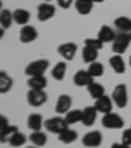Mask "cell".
I'll use <instances>...</instances> for the list:
<instances>
[{"instance_id":"5b68a950","label":"cell","mask_w":131,"mask_h":148,"mask_svg":"<svg viewBox=\"0 0 131 148\" xmlns=\"http://www.w3.org/2000/svg\"><path fill=\"white\" fill-rule=\"evenodd\" d=\"M26 98H28L29 105L38 108L47 102V93L45 92V89H29Z\"/></svg>"},{"instance_id":"d6a6232c","label":"cell","mask_w":131,"mask_h":148,"mask_svg":"<svg viewBox=\"0 0 131 148\" xmlns=\"http://www.w3.org/2000/svg\"><path fill=\"white\" fill-rule=\"evenodd\" d=\"M84 46H88V47L96 49V50H101L104 47V42L100 38H86L84 41Z\"/></svg>"},{"instance_id":"f1b7e54d","label":"cell","mask_w":131,"mask_h":148,"mask_svg":"<svg viewBox=\"0 0 131 148\" xmlns=\"http://www.w3.org/2000/svg\"><path fill=\"white\" fill-rule=\"evenodd\" d=\"M25 143H26V136L23 134V132H20L19 130H17L16 132H13L8 139V144L11 145V147H14V148L23 147Z\"/></svg>"},{"instance_id":"83f0119b","label":"cell","mask_w":131,"mask_h":148,"mask_svg":"<svg viewBox=\"0 0 131 148\" xmlns=\"http://www.w3.org/2000/svg\"><path fill=\"white\" fill-rule=\"evenodd\" d=\"M78 132L75 131V130H71V129H67V130H64L62 134L58 135V139L59 142L64 143V144H71V143L76 142L78 140Z\"/></svg>"},{"instance_id":"603a6c76","label":"cell","mask_w":131,"mask_h":148,"mask_svg":"<svg viewBox=\"0 0 131 148\" xmlns=\"http://www.w3.org/2000/svg\"><path fill=\"white\" fill-rule=\"evenodd\" d=\"M114 25L121 33H130L131 32V18L127 16H119L114 20Z\"/></svg>"},{"instance_id":"44dd1931","label":"cell","mask_w":131,"mask_h":148,"mask_svg":"<svg viewBox=\"0 0 131 148\" xmlns=\"http://www.w3.org/2000/svg\"><path fill=\"white\" fill-rule=\"evenodd\" d=\"M28 87L30 89H45L47 87V79L43 75L41 76H32L28 79Z\"/></svg>"},{"instance_id":"ffe728a7","label":"cell","mask_w":131,"mask_h":148,"mask_svg":"<svg viewBox=\"0 0 131 148\" xmlns=\"http://www.w3.org/2000/svg\"><path fill=\"white\" fill-rule=\"evenodd\" d=\"M45 126V122L42 119L41 114H37V113H33L28 117V127L32 130V131H41V129Z\"/></svg>"},{"instance_id":"d590c367","label":"cell","mask_w":131,"mask_h":148,"mask_svg":"<svg viewBox=\"0 0 131 148\" xmlns=\"http://www.w3.org/2000/svg\"><path fill=\"white\" fill-rule=\"evenodd\" d=\"M110 148H131L130 145H127V144H125V143H113L112 144V147Z\"/></svg>"},{"instance_id":"4fadbf2b","label":"cell","mask_w":131,"mask_h":148,"mask_svg":"<svg viewBox=\"0 0 131 148\" xmlns=\"http://www.w3.org/2000/svg\"><path fill=\"white\" fill-rule=\"evenodd\" d=\"M37 37H38V32L32 25H24L20 30V41L23 43H30L36 41Z\"/></svg>"},{"instance_id":"2e32d148","label":"cell","mask_w":131,"mask_h":148,"mask_svg":"<svg viewBox=\"0 0 131 148\" xmlns=\"http://www.w3.org/2000/svg\"><path fill=\"white\" fill-rule=\"evenodd\" d=\"M109 64H110L112 70L114 71L115 73H118V75H121V73H125L126 64H125V60H123V58L119 55V54H115V55L110 56V58H109Z\"/></svg>"},{"instance_id":"484cf974","label":"cell","mask_w":131,"mask_h":148,"mask_svg":"<svg viewBox=\"0 0 131 148\" xmlns=\"http://www.w3.org/2000/svg\"><path fill=\"white\" fill-rule=\"evenodd\" d=\"M66 72H67V64H66V62H58L54 68L51 70V75L55 79L56 81H62L66 76Z\"/></svg>"},{"instance_id":"ab89813d","label":"cell","mask_w":131,"mask_h":148,"mask_svg":"<svg viewBox=\"0 0 131 148\" xmlns=\"http://www.w3.org/2000/svg\"><path fill=\"white\" fill-rule=\"evenodd\" d=\"M43 1H46V3H49V1H51V0H43Z\"/></svg>"},{"instance_id":"5bb4252c","label":"cell","mask_w":131,"mask_h":148,"mask_svg":"<svg viewBox=\"0 0 131 148\" xmlns=\"http://www.w3.org/2000/svg\"><path fill=\"white\" fill-rule=\"evenodd\" d=\"M93 79L95 77L89 75L88 70H79L73 75V83L76 87H88L89 84L93 83Z\"/></svg>"},{"instance_id":"9a60e30c","label":"cell","mask_w":131,"mask_h":148,"mask_svg":"<svg viewBox=\"0 0 131 148\" xmlns=\"http://www.w3.org/2000/svg\"><path fill=\"white\" fill-rule=\"evenodd\" d=\"M97 109L95 108V105L93 106H86L83 109V119H81V123H83L84 126H86V127H91V126L95 125L96 119H97Z\"/></svg>"},{"instance_id":"e575fe53","label":"cell","mask_w":131,"mask_h":148,"mask_svg":"<svg viewBox=\"0 0 131 148\" xmlns=\"http://www.w3.org/2000/svg\"><path fill=\"white\" fill-rule=\"evenodd\" d=\"M58 1V5L63 9H68L72 4H75V0H56Z\"/></svg>"},{"instance_id":"cb8c5ba5","label":"cell","mask_w":131,"mask_h":148,"mask_svg":"<svg viewBox=\"0 0 131 148\" xmlns=\"http://www.w3.org/2000/svg\"><path fill=\"white\" fill-rule=\"evenodd\" d=\"M86 89H88V93H89V96L93 100H97V98L102 97V96L105 95V88H104V85L100 83H96V81L89 84V85L86 87Z\"/></svg>"},{"instance_id":"8d00e7d4","label":"cell","mask_w":131,"mask_h":148,"mask_svg":"<svg viewBox=\"0 0 131 148\" xmlns=\"http://www.w3.org/2000/svg\"><path fill=\"white\" fill-rule=\"evenodd\" d=\"M91 1H93V3H104V1H105V0H91Z\"/></svg>"},{"instance_id":"8fae6325","label":"cell","mask_w":131,"mask_h":148,"mask_svg":"<svg viewBox=\"0 0 131 148\" xmlns=\"http://www.w3.org/2000/svg\"><path fill=\"white\" fill-rule=\"evenodd\" d=\"M113 98L109 97V96L104 95L102 97L95 100V108L97 109L98 113H102V114H108L113 110Z\"/></svg>"},{"instance_id":"e0dca14e","label":"cell","mask_w":131,"mask_h":148,"mask_svg":"<svg viewBox=\"0 0 131 148\" xmlns=\"http://www.w3.org/2000/svg\"><path fill=\"white\" fill-rule=\"evenodd\" d=\"M13 20L14 23L19 25H28L29 20H30V12L24 8H17L13 11Z\"/></svg>"},{"instance_id":"ba28073f","label":"cell","mask_w":131,"mask_h":148,"mask_svg":"<svg viewBox=\"0 0 131 148\" xmlns=\"http://www.w3.org/2000/svg\"><path fill=\"white\" fill-rule=\"evenodd\" d=\"M17 126L9 125L5 115H0V142L8 143V139L13 132L17 131Z\"/></svg>"},{"instance_id":"f546056e","label":"cell","mask_w":131,"mask_h":148,"mask_svg":"<svg viewBox=\"0 0 131 148\" xmlns=\"http://www.w3.org/2000/svg\"><path fill=\"white\" fill-rule=\"evenodd\" d=\"M13 21V12H11L9 9H1V12H0V25H1V28L9 29Z\"/></svg>"},{"instance_id":"836d02e7","label":"cell","mask_w":131,"mask_h":148,"mask_svg":"<svg viewBox=\"0 0 131 148\" xmlns=\"http://www.w3.org/2000/svg\"><path fill=\"white\" fill-rule=\"evenodd\" d=\"M122 143H125V144L130 145L131 147V129H127L123 131L122 134Z\"/></svg>"},{"instance_id":"52a82bcc","label":"cell","mask_w":131,"mask_h":148,"mask_svg":"<svg viewBox=\"0 0 131 148\" xmlns=\"http://www.w3.org/2000/svg\"><path fill=\"white\" fill-rule=\"evenodd\" d=\"M81 143H83V145L86 148L100 147V145L102 144V134H101L100 131H97V130L86 132V134L81 138Z\"/></svg>"},{"instance_id":"8992f818","label":"cell","mask_w":131,"mask_h":148,"mask_svg":"<svg viewBox=\"0 0 131 148\" xmlns=\"http://www.w3.org/2000/svg\"><path fill=\"white\" fill-rule=\"evenodd\" d=\"M130 36H128V33H119L117 37H115V39L112 42V50L114 54H123L126 50L128 49V46H130Z\"/></svg>"},{"instance_id":"7c38bea8","label":"cell","mask_w":131,"mask_h":148,"mask_svg":"<svg viewBox=\"0 0 131 148\" xmlns=\"http://www.w3.org/2000/svg\"><path fill=\"white\" fill-rule=\"evenodd\" d=\"M72 106V98L68 95H60L55 103V112L58 114H67Z\"/></svg>"},{"instance_id":"ac0fdd59","label":"cell","mask_w":131,"mask_h":148,"mask_svg":"<svg viewBox=\"0 0 131 148\" xmlns=\"http://www.w3.org/2000/svg\"><path fill=\"white\" fill-rule=\"evenodd\" d=\"M115 37H117V34H115L114 30L108 25H102L100 28V30H98V33H97V38H100L104 43L113 42L115 39Z\"/></svg>"},{"instance_id":"6da1fadb","label":"cell","mask_w":131,"mask_h":148,"mask_svg":"<svg viewBox=\"0 0 131 148\" xmlns=\"http://www.w3.org/2000/svg\"><path fill=\"white\" fill-rule=\"evenodd\" d=\"M49 60L47 59H37V60L30 62L25 68V75L28 77H32V76H41L45 75V72L49 68Z\"/></svg>"},{"instance_id":"4dcf8cb0","label":"cell","mask_w":131,"mask_h":148,"mask_svg":"<svg viewBox=\"0 0 131 148\" xmlns=\"http://www.w3.org/2000/svg\"><path fill=\"white\" fill-rule=\"evenodd\" d=\"M66 122L68 125H75L78 122H81L83 119V110H79V109H75V110H70V112L66 114L64 117Z\"/></svg>"},{"instance_id":"7402d4cb","label":"cell","mask_w":131,"mask_h":148,"mask_svg":"<svg viewBox=\"0 0 131 148\" xmlns=\"http://www.w3.org/2000/svg\"><path fill=\"white\" fill-rule=\"evenodd\" d=\"M12 87H13V79L7 72L1 71L0 72V93L5 95L12 89Z\"/></svg>"},{"instance_id":"30bf717a","label":"cell","mask_w":131,"mask_h":148,"mask_svg":"<svg viewBox=\"0 0 131 148\" xmlns=\"http://www.w3.org/2000/svg\"><path fill=\"white\" fill-rule=\"evenodd\" d=\"M76 51H78V45L73 43V42H67V43H62L58 47V53L66 60H73L76 55Z\"/></svg>"},{"instance_id":"d4e9b609","label":"cell","mask_w":131,"mask_h":148,"mask_svg":"<svg viewBox=\"0 0 131 148\" xmlns=\"http://www.w3.org/2000/svg\"><path fill=\"white\" fill-rule=\"evenodd\" d=\"M29 140L36 147H43L47 143V135L42 131H33L29 135Z\"/></svg>"},{"instance_id":"3957f363","label":"cell","mask_w":131,"mask_h":148,"mask_svg":"<svg viewBox=\"0 0 131 148\" xmlns=\"http://www.w3.org/2000/svg\"><path fill=\"white\" fill-rule=\"evenodd\" d=\"M101 123H102V126L105 129H110V130H118V129H122L123 126H125L123 118L119 114L113 113V112L108 113V114H104Z\"/></svg>"},{"instance_id":"7a4b0ae2","label":"cell","mask_w":131,"mask_h":148,"mask_svg":"<svg viewBox=\"0 0 131 148\" xmlns=\"http://www.w3.org/2000/svg\"><path fill=\"white\" fill-rule=\"evenodd\" d=\"M112 98H113V102H114L119 109H123V108L127 106L128 93H127V87H126L125 84H118L117 87L113 89Z\"/></svg>"},{"instance_id":"d6986e66","label":"cell","mask_w":131,"mask_h":148,"mask_svg":"<svg viewBox=\"0 0 131 148\" xmlns=\"http://www.w3.org/2000/svg\"><path fill=\"white\" fill-rule=\"evenodd\" d=\"M93 1L91 0H75V9L79 14L81 16H86L89 14L93 9Z\"/></svg>"},{"instance_id":"4316f807","label":"cell","mask_w":131,"mask_h":148,"mask_svg":"<svg viewBox=\"0 0 131 148\" xmlns=\"http://www.w3.org/2000/svg\"><path fill=\"white\" fill-rule=\"evenodd\" d=\"M81 56H83V60L88 64L93 63V62L97 60L98 58V50L92 47H88V46H84L83 50H81Z\"/></svg>"},{"instance_id":"74e56055","label":"cell","mask_w":131,"mask_h":148,"mask_svg":"<svg viewBox=\"0 0 131 148\" xmlns=\"http://www.w3.org/2000/svg\"><path fill=\"white\" fill-rule=\"evenodd\" d=\"M26 148H39V147H36V145H32V147H26Z\"/></svg>"},{"instance_id":"1f68e13d","label":"cell","mask_w":131,"mask_h":148,"mask_svg":"<svg viewBox=\"0 0 131 148\" xmlns=\"http://www.w3.org/2000/svg\"><path fill=\"white\" fill-rule=\"evenodd\" d=\"M88 72L92 77H100V76L104 75L105 72V68H104V64L100 63V62H93L91 63L89 67H88Z\"/></svg>"},{"instance_id":"9c48e42d","label":"cell","mask_w":131,"mask_h":148,"mask_svg":"<svg viewBox=\"0 0 131 148\" xmlns=\"http://www.w3.org/2000/svg\"><path fill=\"white\" fill-rule=\"evenodd\" d=\"M56 8L55 5L50 3H41L38 7H37V17H38L39 21H47V20L53 18L55 16Z\"/></svg>"},{"instance_id":"277c9868","label":"cell","mask_w":131,"mask_h":148,"mask_svg":"<svg viewBox=\"0 0 131 148\" xmlns=\"http://www.w3.org/2000/svg\"><path fill=\"white\" fill-rule=\"evenodd\" d=\"M68 126L70 125L66 122V119L60 117H54L45 121V129L51 134H56V135L62 134L64 130L68 129Z\"/></svg>"},{"instance_id":"60d3db41","label":"cell","mask_w":131,"mask_h":148,"mask_svg":"<svg viewBox=\"0 0 131 148\" xmlns=\"http://www.w3.org/2000/svg\"><path fill=\"white\" fill-rule=\"evenodd\" d=\"M128 36H130V39H131V32H130V33H128Z\"/></svg>"},{"instance_id":"f35d334b","label":"cell","mask_w":131,"mask_h":148,"mask_svg":"<svg viewBox=\"0 0 131 148\" xmlns=\"http://www.w3.org/2000/svg\"><path fill=\"white\" fill-rule=\"evenodd\" d=\"M128 63H130V67H131V56H130V59H128Z\"/></svg>"}]
</instances>
